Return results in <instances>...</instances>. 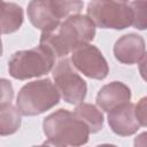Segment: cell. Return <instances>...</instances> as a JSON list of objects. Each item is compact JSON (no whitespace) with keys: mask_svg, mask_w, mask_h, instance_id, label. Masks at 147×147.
Segmentation results:
<instances>
[{"mask_svg":"<svg viewBox=\"0 0 147 147\" xmlns=\"http://www.w3.org/2000/svg\"><path fill=\"white\" fill-rule=\"evenodd\" d=\"M136 116L140 126H146V98H142L137 105H134Z\"/></svg>","mask_w":147,"mask_h":147,"instance_id":"17","label":"cell"},{"mask_svg":"<svg viewBox=\"0 0 147 147\" xmlns=\"http://www.w3.org/2000/svg\"><path fill=\"white\" fill-rule=\"evenodd\" d=\"M33 147H67V146H63V145H60V144H56V142H53V141L47 140V141L42 142L41 145H39V146H33Z\"/></svg>","mask_w":147,"mask_h":147,"instance_id":"19","label":"cell"},{"mask_svg":"<svg viewBox=\"0 0 147 147\" xmlns=\"http://www.w3.org/2000/svg\"><path fill=\"white\" fill-rule=\"evenodd\" d=\"M96 147H117V146L110 145V144H103V145H99V146H96Z\"/></svg>","mask_w":147,"mask_h":147,"instance_id":"20","label":"cell"},{"mask_svg":"<svg viewBox=\"0 0 147 147\" xmlns=\"http://www.w3.org/2000/svg\"><path fill=\"white\" fill-rule=\"evenodd\" d=\"M60 101V93L49 78L25 84L16 98V109L23 116L40 115Z\"/></svg>","mask_w":147,"mask_h":147,"instance_id":"3","label":"cell"},{"mask_svg":"<svg viewBox=\"0 0 147 147\" xmlns=\"http://www.w3.org/2000/svg\"><path fill=\"white\" fill-rule=\"evenodd\" d=\"M72 67L93 79H105L109 72V67L101 51L90 44L76 48L71 53Z\"/></svg>","mask_w":147,"mask_h":147,"instance_id":"8","label":"cell"},{"mask_svg":"<svg viewBox=\"0 0 147 147\" xmlns=\"http://www.w3.org/2000/svg\"><path fill=\"white\" fill-rule=\"evenodd\" d=\"M83 6L82 1L33 0L28 5V17L42 33L52 32L61 24L62 18L78 14Z\"/></svg>","mask_w":147,"mask_h":147,"instance_id":"4","label":"cell"},{"mask_svg":"<svg viewBox=\"0 0 147 147\" xmlns=\"http://www.w3.org/2000/svg\"><path fill=\"white\" fill-rule=\"evenodd\" d=\"M108 123L113 132L122 137L132 136L140 127L136 116L134 105L131 102L110 110L108 113Z\"/></svg>","mask_w":147,"mask_h":147,"instance_id":"10","label":"cell"},{"mask_svg":"<svg viewBox=\"0 0 147 147\" xmlns=\"http://www.w3.org/2000/svg\"><path fill=\"white\" fill-rule=\"evenodd\" d=\"M47 140L71 147H79L88 141L90 131L74 111L59 109L48 115L42 123Z\"/></svg>","mask_w":147,"mask_h":147,"instance_id":"2","label":"cell"},{"mask_svg":"<svg viewBox=\"0 0 147 147\" xmlns=\"http://www.w3.org/2000/svg\"><path fill=\"white\" fill-rule=\"evenodd\" d=\"M130 7L133 13V23L132 25L136 29L139 30H145L147 26L146 23V1H134V2H129Z\"/></svg>","mask_w":147,"mask_h":147,"instance_id":"15","label":"cell"},{"mask_svg":"<svg viewBox=\"0 0 147 147\" xmlns=\"http://www.w3.org/2000/svg\"><path fill=\"white\" fill-rule=\"evenodd\" d=\"M145 40L137 33L122 36L114 45L115 57L124 64L139 63L145 59Z\"/></svg>","mask_w":147,"mask_h":147,"instance_id":"9","label":"cell"},{"mask_svg":"<svg viewBox=\"0 0 147 147\" xmlns=\"http://www.w3.org/2000/svg\"><path fill=\"white\" fill-rule=\"evenodd\" d=\"M55 59L48 47L39 44L34 48L14 53L8 61V71L11 77L20 80L40 77L53 69Z\"/></svg>","mask_w":147,"mask_h":147,"instance_id":"5","label":"cell"},{"mask_svg":"<svg viewBox=\"0 0 147 147\" xmlns=\"http://www.w3.org/2000/svg\"><path fill=\"white\" fill-rule=\"evenodd\" d=\"M21 126V114L13 105L0 109V136L15 133Z\"/></svg>","mask_w":147,"mask_h":147,"instance_id":"14","label":"cell"},{"mask_svg":"<svg viewBox=\"0 0 147 147\" xmlns=\"http://www.w3.org/2000/svg\"><path fill=\"white\" fill-rule=\"evenodd\" d=\"M95 36V26L86 15L67 17L52 32L41 33L40 45L48 47L55 57H65L76 48L88 44Z\"/></svg>","mask_w":147,"mask_h":147,"instance_id":"1","label":"cell"},{"mask_svg":"<svg viewBox=\"0 0 147 147\" xmlns=\"http://www.w3.org/2000/svg\"><path fill=\"white\" fill-rule=\"evenodd\" d=\"M53 79L62 99L70 105H79L87 92L86 82L77 74L69 59L64 57L53 69Z\"/></svg>","mask_w":147,"mask_h":147,"instance_id":"7","label":"cell"},{"mask_svg":"<svg viewBox=\"0 0 147 147\" xmlns=\"http://www.w3.org/2000/svg\"><path fill=\"white\" fill-rule=\"evenodd\" d=\"M23 23V9L14 2L0 1V30L8 34L17 31Z\"/></svg>","mask_w":147,"mask_h":147,"instance_id":"12","label":"cell"},{"mask_svg":"<svg viewBox=\"0 0 147 147\" xmlns=\"http://www.w3.org/2000/svg\"><path fill=\"white\" fill-rule=\"evenodd\" d=\"M14 99V88L11 83L6 78H0V109L11 105Z\"/></svg>","mask_w":147,"mask_h":147,"instance_id":"16","label":"cell"},{"mask_svg":"<svg viewBox=\"0 0 147 147\" xmlns=\"http://www.w3.org/2000/svg\"><path fill=\"white\" fill-rule=\"evenodd\" d=\"M0 34H1V30H0ZM2 55V41H1V37H0V56Z\"/></svg>","mask_w":147,"mask_h":147,"instance_id":"21","label":"cell"},{"mask_svg":"<svg viewBox=\"0 0 147 147\" xmlns=\"http://www.w3.org/2000/svg\"><path fill=\"white\" fill-rule=\"evenodd\" d=\"M74 114L84 122L87 126L90 133L99 132L103 126V115L102 113L91 103H79L76 106Z\"/></svg>","mask_w":147,"mask_h":147,"instance_id":"13","label":"cell"},{"mask_svg":"<svg viewBox=\"0 0 147 147\" xmlns=\"http://www.w3.org/2000/svg\"><path fill=\"white\" fill-rule=\"evenodd\" d=\"M87 17L94 26L101 29L123 30L133 23L132 9L125 1H91L87 5Z\"/></svg>","mask_w":147,"mask_h":147,"instance_id":"6","label":"cell"},{"mask_svg":"<svg viewBox=\"0 0 147 147\" xmlns=\"http://www.w3.org/2000/svg\"><path fill=\"white\" fill-rule=\"evenodd\" d=\"M146 146V132H142L134 139V147H145Z\"/></svg>","mask_w":147,"mask_h":147,"instance_id":"18","label":"cell"},{"mask_svg":"<svg viewBox=\"0 0 147 147\" xmlns=\"http://www.w3.org/2000/svg\"><path fill=\"white\" fill-rule=\"evenodd\" d=\"M131 90L122 82H113L100 88L96 95V105L103 111L110 110L129 103L131 100Z\"/></svg>","mask_w":147,"mask_h":147,"instance_id":"11","label":"cell"}]
</instances>
